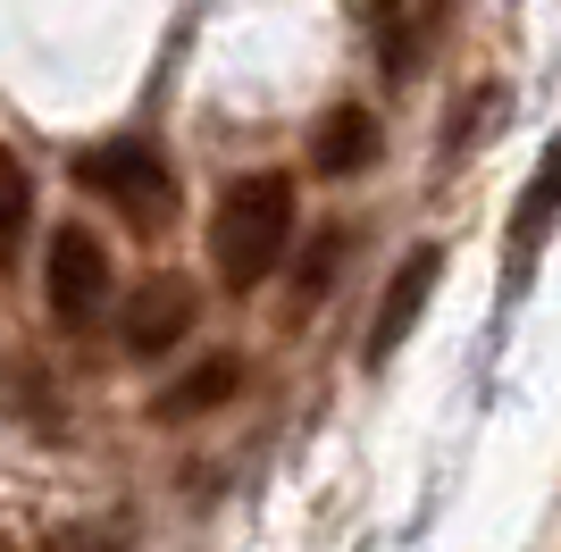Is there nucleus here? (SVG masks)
<instances>
[{
  "label": "nucleus",
  "instance_id": "f257e3e1",
  "mask_svg": "<svg viewBox=\"0 0 561 552\" xmlns=\"http://www.w3.org/2000/svg\"><path fill=\"white\" fill-rule=\"evenodd\" d=\"M285 243H294V184L285 176L227 184V202H218V218H210V268L227 276L234 294L268 285V268L285 260Z\"/></svg>",
  "mask_w": 561,
  "mask_h": 552
},
{
  "label": "nucleus",
  "instance_id": "f03ea898",
  "mask_svg": "<svg viewBox=\"0 0 561 552\" xmlns=\"http://www.w3.org/2000/svg\"><path fill=\"white\" fill-rule=\"evenodd\" d=\"M76 176H84V193H101L110 209H126L142 234H160L168 209H176V176H168V160H151L142 142H101V151L76 160Z\"/></svg>",
  "mask_w": 561,
  "mask_h": 552
},
{
  "label": "nucleus",
  "instance_id": "7ed1b4c3",
  "mask_svg": "<svg viewBox=\"0 0 561 552\" xmlns=\"http://www.w3.org/2000/svg\"><path fill=\"white\" fill-rule=\"evenodd\" d=\"M43 294H50V319L59 326H101L110 319V294H117L110 252H101L84 227H59L50 252H43Z\"/></svg>",
  "mask_w": 561,
  "mask_h": 552
},
{
  "label": "nucleus",
  "instance_id": "20e7f679",
  "mask_svg": "<svg viewBox=\"0 0 561 552\" xmlns=\"http://www.w3.org/2000/svg\"><path fill=\"white\" fill-rule=\"evenodd\" d=\"M436 285H445V252H436V243H420V252L386 276V310L369 319V344H360V352H369V360H394L402 335L427 319V294H436Z\"/></svg>",
  "mask_w": 561,
  "mask_h": 552
},
{
  "label": "nucleus",
  "instance_id": "39448f33",
  "mask_svg": "<svg viewBox=\"0 0 561 552\" xmlns=\"http://www.w3.org/2000/svg\"><path fill=\"white\" fill-rule=\"evenodd\" d=\"M193 319H202V301H193L185 276H151L142 294H126V310H117V335L135 352H176L193 335Z\"/></svg>",
  "mask_w": 561,
  "mask_h": 552
},
{
  "label": "nucleus",
  "instance_id": "423d86ee",
  "mask_svg": "<svg viewBox=\"0 0 561 552\" xmlns=\"http://www.w3.org/2000/svg\"><path fill=\"white\" fill-rule=\"evenodd\" d=\"M553 227H561V135L545 142V168L528 176V193H519V209H512V276L537 268V252L553 243Z\"/></svg>",
  "mask_w": 561,
  "mask_h": 552
},
{
  "label": "nucleus",
  "instance_id": "0eeeda50",
  "mask_svg": "<svg viewBox=\"0 0 561 552\" xmlns=\"http://www.w3.org/2000/svg\"><path fill=\"white\" fill-rule=\"evenodd\" d=\"M227 393H243V360H227V352H218V360L185 368V377H176V386L160 393V418H176V427H185V418L218 411V402H227Z\"/></svg>",
  "mask_w": 561,
  "mask_h": 552
},
{
  "label": "nucleus",
  "instance_id": "6e6552de",
  "mask_svg": "<svg viewBox=\"0 0 561 552\" xmlns=\"http://www.w3.org/2000/svg\"><path fill=\"white\" fill-rule=\"evenodd\" d=\"M310 160L328 168V176H352V168L377 160V117L369 110H328L319 117V142H310Z\"/></svg>",
  "mask_w": 561,
  "mask_h": 552
},
{
  "label": "nucleus",
  "instance_id": "1a4fd4ad",
  "mask_svg": "<svg viewBox=\"0 0 561 552\" xmlns=\"http://www.w3.org/2000/svg\"><path fill=\"white\" fill-rule=\"evenodd\" d=\"M25 227H34V184H25V160L0 151V268H18Z\"/></svg>",
  "mask_w": 561,
  "mask_h": 552
}]
</instances>
